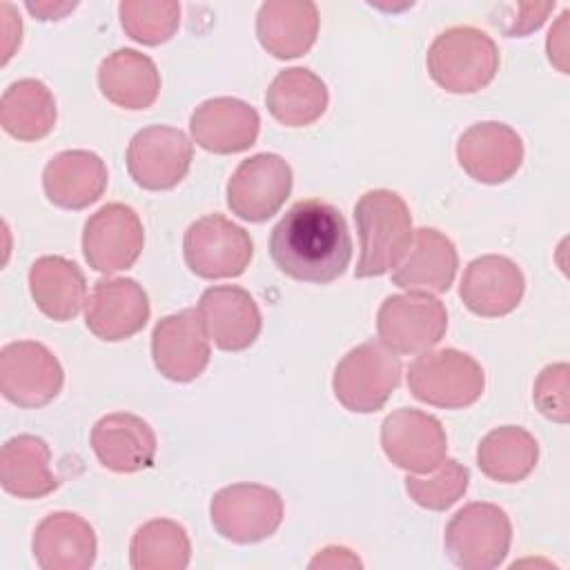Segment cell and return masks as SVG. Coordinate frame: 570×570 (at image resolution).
I'll list each match as a JSON object with an SVG mask.
<instances>
[{
    "mask_svg": "<svg viewBox=\"0 0 570 570\" xmlns=\"http://www.w3.org/2000/svg\"><path fill=\"white\" fill-rule=\"evenodd\" d=\"M456 160L470 178L499 185L519 171L523 163V140L505 122H474L459 136Z\"/></svg>",
    "mask_w": 570,
    "mask_h": 570,
    "instance_id": "cell-17",
    "label": "cell"
},
{
    "mask_svg": "<svg viewBox=\"0 0 570 570\" xmlns=\"http://www.w3.org/2000/svg\"><path fill=\"white\" fill-rule=\"evenodd\" d=\"M548 58L550 62L561 71L568 73V65H566V56H568V11H563L557 20V24L550 29L548 33Z\"/></svg>",
    "mask_w": 570,
    "mask_h": 570,
    "instance_id": "cell-36",
    "label": "cell"
},
{
    "mask_svg": "<svg viewBox=\"0 0 570 570\" xmlns=\"http://www.w3.org/2000/svg\"><path fill=\"white\" fill-rule=\"evenodd\" d=\"M448 559L463 570L499 568L512 543V523L503 508L485 501L465 503L448 521L445 534Z\"/></svg>",
    "mask_w": 570,
    "mask_h": 570,
    "instance_id": "cell-5",
    "label": "cell"
},
{
    "mask_svg": "<svg viewBox=\"0 0 570 570\" xmlns=\"http://www.w3.org/2000/svg\"><path fill=\"white\" fill-rule=\"evenodd\" d=\"M149 298L142 285L127 276H105L94 283L85 309L87 330L107 343L127 341L149 321Z\"/></svg>",
    "mask_w": 570,
    "mask_h": 570,
    "instance_id": "cell-16",
    "label": "cell"
},
{
    "mask_svg": "<svg viewBox=\"0 0 570 570\" xmlns=\"http://www.w3.org/2000/svg\"><path fill=\"white\" fill-rule=\"evenodd\" d=\"M145 245L138 214L125 203H107L91 214L82 229V254L91 269L116 274L129 269Z\"/></svg>",
    "mask_w": 570,
    "mask_h": 570,
    "instance_id": "cell-14",
    "label": "cell"
},
{
    "mask_svg": "<svg viewBox=\"0 0 570 570\" xmlns=\"http://www.w3.org/2000/svg\"><path fill=\"white\" fill-rule=\"evenodd\" d=\"M191 138L212 154H238L249 149L261 131L258 111L232 96H218L200 102L189 118Z\"/></svg>",
    "mask_w": 570,
    "mask_h": 570,
    "instance_id": "cell-20",
    "label": "cell"
},
{
    "mask_svg": "<svg viewBox=\"0 0 570 570\" xmlns=\"http://www.w3.org/2000/svg\"><path fill=\"white\" fill-rule=\"evenodd\" d=\"M525 292L521 267L501 254H485L468 263L459 296L463 305L483 318H499L517 309Z\"/></svg>",
    "mask_w": 570,
    "mask_h": 570,
    "instance_id": "cell-18",
    "label": "cell"
},
{
    "mask_svg": "<svg viewBox=\"0 0 570 570\" xmlns=\"http://www.w3.org/2000/svg\"><path fill=\"white\" fill-rule=\"evenodd\" d=\"M539 461L537 439L519 425H501L490 430L476 448L479 470L499 483L523 481Z\"/></svg>",
    "mask_w": 570,
    "mask_h": 570,
    "instance_id": "cell-31",
    "label": "cell"
},
{
    "mask_svg": "<svg viewBox=\"0 0 570 570\" xmlns=\"http://www.w3.org/2000/svg\"><path fill=\"white\" fill-rule=\"evenodd\" d=\"M294 174L278 154H254L227 180V207L243 220L263 223L289 198Z\"/></svg>",
    "mask_w": 570,
    "mask_h": 570,
    "instance_id": "cell-11",
    "label": "cell"
},
{
    "mask_svg": "<svg viewBox=\"0 0 570 570\" xmlns=\"http://www.w3.org/2000/svg\"><path fill=\"white\" fill-rule=\"evenodd\" d=\"M209 356V334L198 309H180L156 323L151 332V358L165 379L189 383L205 372Z\"/></svg>",
    "mask_w": 570,
    "mask_h": 570,
    "instance_id": "cell-15",
    "label": "cell"
},
{
    "mask_svg": "<svg viewBox=\"0 0 570 570\" xmlns=\"http://www.w3.org/2000/svg\"><path fill=\"white\" fill-rule=\"evenodd\" d=\"M127 171L134 183L149 191L176 187L189 171L194 147L185 131L151 125L134 134L127 147Z\"/></svg>",
    "mask_w": 570,
    "mask_h": 570,
    "instance_id": "cell-12",
    "label": "cell"
},
{
    "mask_svg": "<svg viewBox=\"0 0 570 570\" xmlns=\"http://www.w3.org/2000/svg\"><path fill=\"white\" fill-rule=\"evenodd\" d=\"M196 309L214 345L225 352L247 350L263 327L254 296L238 285L207 287L200 294Z\"/></svg>",
    "mask_w": 570,
    "mask_h": 570,
    "instance_id": "cell-19",
    "label": "cell"
},
{
    "mask_svg": "<svg viewBox=\"0 0 570 570\" xmlns=\"http://www.w3.org/2000/svg\"><path fill=\"white\" fill-rule=\"evenodd\" d=\"M381 448L396 468L410 474H428L445 459L448 436L436 416L414 407H399L383 419Z\"/></svg>",
    "mask_w": 570,
    "mask_h": 570,
    "instance_id": "cell-13",
    "label": "cell"
},
{
    "mask_svg": "<svg viewBox=\"0 0 570 570\" xmlns=\"http://www.w3.org/2000/svg\"><path fill=\"white\" fill-rule=\"evenodd\" d=\"M330 102L321 76L307 67H289L276 73L265 94L269 114L285 127H307L316 122Z\"/></svg>",
    "mask_w": 570,
    "mask_h": 570,
    "instance_id": "cell-29",
    "label": "cell"
},
{
    "mask_svg": "<svg viewBox=\"0 0 570 570\" xmlns=\"http://www.w3.org/2000/svg\"><path fill=\"white\" fill-rule=\"evenodd\" d=\"M156 432L138 414L111 412L91 428V450L111 472L131 474L147 470L156 459Z\"/></svg>",
    "mask_w": 570,
    "mask_h": 570,
    "instance_id": "cell-21",
    "label": "cell"
},
{
    "mask_svg": "<svg viewBox=\"0 0 570 570\" xmlns=\"http://www.w3.org/2000/svg\"><path fill=\"white\" fill-rule=\"evenodd\" d=\"M361 559L343 548V546H327L323 550H318V554L309 561V568H330V570H336V568H361Z\"/></svg>",
    "mask_w": 570,
    "mask_h": 570,
    "instance_id": "cell-38",
    "label": "cell"
},
{
    "mask_svg": "<svg viewBox=\"0 0 570 570\" xmlns=\"http://www.w3.org/2000/svg\"><path fill=\"white\" fill-rule=\"evenodd\" d=\"M519 11L523 13L517 20H510V24L505 27L508 36H525L530 31H537L546 16L552 11V4H519Z\"/></svg>",
    "mask_w": 570,
    "mask_h": 570,
    "instance_id": "cell-37",
    "label": "cell"
},
{
    "mask_svg": "<svg viewBox=\"0 0 570 570\" xmlns=\"http://www.w3.org/2000/svg\"><path fill=\"white\" fill-rule=\"evenodd\" d=\"M0 11H2V33H4V56H2V65H7L9 58L13 56L16 47L20 45V38H22V22H20L18 11H16L9 2H2Z\"/></svg>",
    "mask_w": 570,
    "mask_h": 570,
    "instance_id": "cell-39",
    "label": "cell"
},
{
    "mask_svg": "<svg viewBox=\"0 0 570 570\" xmlns=\"http://www.w3.org/2000/svg\"><path fill=\"white\" fill-rule=\"evenodd\" d=\"M31 552L42 570H87L96 561L98 541L87 519L58 510L36 525Z\"/></svg>",
    "mask_w": 570,
    "mask_h": 570,
    "instance_id": "cell-22",
    "label": "cell"
},
{
    "mask_svg": "<svg viewBox=\"0 0 570 570\" xmlns=\"http://www.w3.org/2000/svg\"><path fill=\"white\" fill-rule=\"evenodd\" d=\"M283 499L261 483H232L220 488L209 503L214 530L234 543H258L272 537L283 521Z\"/></svg>",
    "mask_w": 570,
    "mask_h": 570,
    "instance_id": "cell-7",
    "label": "cell"
},
{
    "mask_svg": "<svg viewBox=\"0 0 570 570\" xmlns=\"http://www.w3.org/2000/svg\"><path fill=\"white\" fill-rule=\"evenodd\" d=\"M269 256L294 281L316 285L336 281L352 261L345 216L321 198L294 203L269 234Z\"/></svg>",
    "mask_w": 570,
    "mask_h": 570,
    "instance_id": "cell-1",
    "label": "cell"
},
{
    "mask_svg": "<svg viewBox=\"0 0 570 570\" xmlns=\"http://www.w3.org/2000/svg\"><path fill=\"white\" fill-rule=\"evenodd\" d=\"M407 387L414 399L428 405L461 410L481 399L485 374L468 352L454 347L428 350L410 363Z\"/></svg>",
    "mask_w": 570,
    "mask_h": 570,
    "instance_id": "cell-6",
    "label": "cell"
},
{
    "mask_svg": "<svg viewBox=\"0 0 570 570\" xmlns=\"http://www.w3.org/2000/svg\"><path fill=\"white\" fill-rule=\"evenodd\" d=\"M98 87L116 107L140 111L156 102L160 94V71L147 53L125 47L100 62Z\"/></svg>",
    "mask_w": 570,
    "mask_h": 570,
    "instance_id": "cell-26",
    "label": "cell"
},
{
    "mask_svg": "<svg viewBox=\"0 0 570 570\" xmlns=\"http://www.w3.org/2000/svg\"><path fill=\"white\" fill-rule=\"evenodd\" d=\"M379 341L396 354L432 350L448 332L445 305L425 292L387 296L376 312Z\"/></svg>",
    "mask_w": 570,
    "mask_h": 570,
    "instance_id": "cell-8",
    "label": "cell"
},
{
    "mask_svg": "<svg viewBox=\"0 0 570 570\" xmlns=\"http://www.w3.org/2000/svg\"><path fill=\"white\" fill-rule=\"evenodd\" d=\"M118 16L131 40L158 47L178 31L180 4L174 0H122Z\"/></svg>",
    "mask_w": 570,
    "mask_h": 570,
    "instance_id": "cell-33",
    "label": "cell"
},
{
    "mask_svg": "<svg viewBox=\"0 0 570 570\" xmlns=\"http://www.w3.org/2000/svg\"><path fill=\"white\" fill-rule=\"evenodd\" d=\"M2 490L18 499H42L51 494L60 479L51 468V450L36 434H18L0 450Z\"/></svg>",
    "mask_w": 570,
    "mask_h": 570,
    "instance_id": "cell-27",
    "label": "cell"
},
{
    "mask_svg": "<svg viewBox=\"0 0 570 570\" xmlns=\"http://www.w3.org/2000/svg\"><path fill=\"white\" fill-rule=\"evenodd\" d=\"M318 24V9L309 0H267L256 13L261 47L281 60L307 53L316 42Z\"/></svg>",
    "mask_w": 570,
    "mask_h": 570,
    "instance_id": "cell-25",
    "label": "cell"
},
{
    "mask_svg": "<svg viewBox=\"0 0 570 570\" xmlns=\"http://www.w3.org/2000/svg\"><path fill=\"white\" fill-rule=\"evenodd\" d=\"M401 358L381 341L352 347L334 367L332 390L336 401L356 414L381 410L401 383Z\"/></svg>",
    "mask_w": 570,
    "mask_h": 570,
    "instance_id": "cell-4",
    "label": "cell"
},
{
    "mask_svg": "<svg viewBox=\"0 0 570 570\" xmlns=\"http://www.w3.org/2000/svg\"><path fill=\"white\" fill-rule=\"evenodd\" d=\"M430 78L450 94H476L499 71V47L481 29L456 24L441 31L425 56Z\"/></svg>",
    "mask_w": 570,
    "mask_h": 570,
    "instance_id": "cell-3",
    "label": "cell"
},
{
    "mask_svg": "<svg viewBox=\"0 0 570 570\" xmlns=\"http://www.w3.org/2000/svg\"><path fill=\"white\" fill-rule=\"evenodd\" d=\"M191 559L187 530L174 519H151L142 523L129 543L134 570H185Z\"/></svg>",
    "mask_w": 570,
    "mask_h": 570,
    "instance_id": "cell-32",
    "label": "cell"
},
{
    "mask_svg": "<svg viewBox=\"0 0 570 570\" xmlns=\"http://www.w3.org/2000/svg\"><path fill=\"white\" fill-rule=\"evenodd\" d=\"M354 223L361 249L356 278H374L394 269L414 238L410 207L392 189L365 191L354 205Z\"/></svg>",
    "mask_w": 570,
    "mask_h": 570,
    "instance_id": "cell-2",
    "label": "cell"
},
{
    "mask_svg": "<svg viewBox=\"0 0 570 570\" xmlns=\"http://www.w3.org/2000/svg\"><path fill=\"white\" fill-rule=\"evenodd\" d=\"M107 165L89 149L56 154L42 171V189L49 203L62 209H85L107 189Z\"/></svg>",
    "mask_w": 570,
    "mask_h": 570,
    "instance_id": "cell-24",
    "label": "cell"
},
{
    "mask_svg": "<svg viewBox=\"0 0 570 570\" xmlns=\"http://www.w3.org/2000/svg\"><path fill=\"white\" fill-rule=\"evenodd\" d=\"M56 116V98L38 78H20L2 91L0 125L16 140L33 142L49 136Z\"/></svg>",
    "mask_w": 570,
    "mask_h": 570,
    "instance_id": "cell-30",
    "label": "cell"
},
{
    "mask_svg": "<svg viewBox=\"0 0 570 570\" xmlns=\"http://www.w3.org/2000/svg\"><path fill=\"white\" fill-rule=\"evenodd\" d=\"M29 292L36 307L51 321H71L87 303L82 269L65 256H40L29 269Z\"/></svg>",
    "mask_w": 570,
    "mask_h": 570,
    "instance_id": "cell-28",
    "label": "cell"
},
{
    "mask_svg": "<svg viewBox=\"0 0 570 570\" xmlns=\"http://www.w3.org/2000/svg\"><path fill=\"white\" fill-rule=\"evenodd\" d=\"M65 383L56 354L38 341H13L0 350V392L18 407L51 403Z\"/></svg>",
    "mask_w": 570,
    "mask_h": 570,
    "instance_id": "cell-10",
    "label": "cell"
},
{
    "mask_svg": "<svg viewBox=\"0 0 570 570\" xmlns=\"http://www.w3.org/2000/svg\"><path fill=\"white\" fill-rule=\"evenodd\" d=\"M532 401L537 410L557 423H568L570 419V365L550 363L546 365L532 387Z\"/></svg>",
    "mask_w": 570,
    "mask_h": 570,
    "instance_id": "cell-35",
    "label": "cell"
},
{
    "mask_svg": "<svg viewBox=\"0 0 570 570\" xmlns=\"http://www.w3.org/2000/svg\"><path fill=\"white\" fill-rule=\"evenodd\" d=\"M183 254L187 267L200 278H234L249 267L254 243L223 214H207L187 227Z\"/></svg>",
    "mask_w": 570,
    "mask_h": 570,
    "instance_id": "cell-9",
    "label": "cell"
},
{
    "mask_svg": "<svg viewBox=\"0 0 570 570\" xmlns=\"http://www.w3.org/2000/svg\"><path fill=\"white\" fill-rule=\"evenodd\" d=\"M468 483H470V470L456 459L445 456L441 465L428 472L425 476L407 474L405 492L416 505L441 512L452 508L465 494Z\"/></svg>",
    "mask_w": 570,
    "mask_h": 570,
    "instance_id": "cell-34",
    "label": "cell"
},
{
    "mask_svg": "<svg viewBox=\"0 0 570 570\" xmlns=\"http://www.w3.org/2000/svg\"><path fill=\"white\" fill-rule=\"evenodd\" d=\"M24 7H27V11H31L38 20H60V18H65L69 11L76 9V2H49V0H42V2H27Z\"/></svg>",
    "mask_w": 570,
    "mask_h": 570,
    "instance_id": "cell-40",
    "label": "cell"
},
{
    "mask_svg": "<svg viewBox=\"0 0 570 570\" xmlns=\"http://www.w3.org/2000/svg\"><path fill=\"white\" fill-rule=\"evenodd\" d=\"M459 254L454 243L434 227L414 232L412 245L392 269V283L407 292L443 294L454 283Z\"/></svg>",
    "mask_w": 570,
    "mask_h": 570,
    "instance_id": "cell-23",
    "label": "cell"
}]
</instances>
